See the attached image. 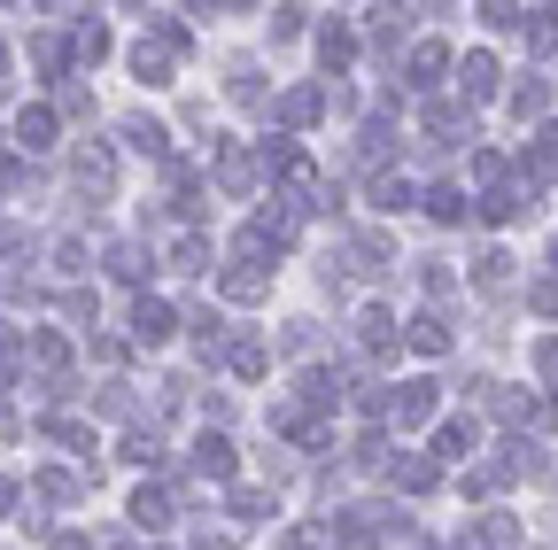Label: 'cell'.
I'll return each instance as SVG.
<instances>
[{
    "mask_svg": "<svg viewBox=\"0 0 558 550\" xmlns=\"http://www.w3.org/2000/svg\"><path fill=\"white\" fill-rule=\"evenodd\" d=\"M86 489H94V473H39V497L47 504H78Z\"/></svg>",
    "mask_w": 558,
    "mask_h": 550,
    "instance_id": "obj_29",
    "label": "cell"
},
{
    "mask_svg": "<svg viewBox=\"0 0 558 550\" xmlns=\"http://www.w3.org/2000/svg\"><path fill=\"white\" fill-rule=\"evenodd\" d=\"M179 54H186V24H179V16H148V39L132 47V71H140V86H171Z\"/></svg>",
    "mask_w": 558,
    "mask_h": 550,
    "instance_id": "obj_1",
    "label": "cell"
},
{
    "mask_svg": "<svg viewBox=\"0 0 558 550\" xmlns=\"http://www.w3.org/2000/svg\"><path fill=\"white\" fill-rule=\"evenodd\" d=\"M442 71H450V47H442V39H418V47H411V86H418V94H435Z\"/></svg>",
    "mask_w": 558,
    "mask_h": 550,
    "instance_id": "obj_16",
    "label": "cell"
},
{
    "mask_svg": "<svg viewBox=\"0 0 558 550\" xmlns=\"http://www.w3.org/2000/svg\"><path fill=\"white\" fill-rule=\"evenodd\" d=\"M218 288H226L233 303H264V295H271V271H264V264H241V256H233Z\"/></svg>",
    "mask_w": 558,
    "mask_h": 550,
    "instance_id": "obj_15",
    "label": "cell"
},
{
    "mask_svg": "<svg viewBox=\"0 0 558 550\" xmlns=\"http://www.w3.org/2000/svg\"><path fill=\"white\" fill-rule=\"evenodd\" d=\"M326 527H333L341 550H373V542L403 535V512H396V504H349V512H333Z\"/></svg>",
    "mask_w": 558,
    "mask_h": 550,
    "instance_id": "obj_2",
    "label": "cell"
},
{
    "mask_svg": "<svg viewBox=\"0 0 558 550\" xmlns=\"http://www.w3.org/2000/svg\"><path fill=\"white\" fill-rule=\"evenodd\" d=\"M418 280H427V295H435V303H442V295H450V288H458V271H450V264H427V271H418Z\"/></svg>",
    "mask_w": 558,
    "mask_h": 550,
    "instance_id": "obj_45",
    "label": "cell"
},
{
    "mask_svg": "<svg viewBox=\"0 0 558 550\" xmlns=\"http://www.w3.org/2000/svg\"><path fill=\"white\" fill-rule=\"evenodd\" d=\"M481 24H488V32H520V39H527L535 9H505V0H488V9H481Z\"/></svg>",
    "mask_w": 558,
    "mask_h": 550,
    "instance_id": "obj_35",
    "label": "cell"
},
{
    "mask_svg": "<svg viewBox=\"0 0 558 550\" xmlns=\"http://www.w3.org/2000/svg\"><path fill=\"white\" fill-rule=\"evenodd\" d=\"M124 333H132V350H163V341L179 333V318H171V303H156V295H132Z\"/></svg>",
    "mask_w": 558,
    "mask_h": 550,
    "instance_id": "obj_6",
    "label": "cell"
},
{
    "mask_svg": "<svg viewBox=\"0 0 558 550\" xmlns=\"http://www.w3.org/2000/svg\"><path fill=\"white\" fill-rule=\"evenodd\" d=\"M497 78H505V71H497V54H481V47L458 62V86H465V101H488V94H497Z\"/></svg>",
    "mask_w": 558,
    "mask_h": 550,
    "instance_id": "obj_19",
    "label": "cell"
},
{
    "mask_svg": "<svg viewBox=\"0 0 558 550\" xmlns=\"http://www.w3.org/2000/svg\"><path fill=\"white\" fill-rule=\"evenodd\" d=\"M341 271H349V280H388V271H396V241L388 233H349L341 241Z\"/></svg>",
    "mask_w": 558,
    "mask_h": 550,
    "instance_id": "obj_5",
    "label": "cell"
},
{
    "mask_svg": "<svg viewBox=\"0 0 558 550\" xmlns=\"http://www.w3.org/2000/svg\"><path fill=\"white\" fill-rule=\"evenodd\" d=\"M194 480H233V442L226 435H202L194 442Z\"/></svg>",
    "mask_w": 558,
    "mask_h": 550,
    "instance_id": "obj_20",
    "label": "cell"
},
{
    "mask_svg": "<svg viewBox=\"0 0 558 550\" xmlns=\"http://www.w3.org/2000/svg\"><path fill=\"white\" fill-rule=\"evenodd\" d=\"M101 54H109V32H101V24H78V32H70V62H86V71H94Z\"/></svg>",
    "mask_w": 558,
    "mask_h": 550,
    "instance_id": "obj_33",
    "label": "cell"
},
{
    "mask_svg": "<svg viewBox=\"0 0 558 550\" xmlns=\"http://www.w3.org/2000/svg\"><path fill=\"white\" fill-rule=\"evenodd\" d=\"M473 140V117L450 101H427V148H465Z\"/></svg>",
    "mask_w": 558,
    "mask_h": 550,
    "instance_id": "obj_12",
    "label": "cell"
},
{
    "mask_svg": "<svg viewBox=\"0 0 558 550\" xmlns=\"http://www.w3.org/2000/svg\"><path fill=\"white\" fill-rule=\"evenodd\" d=\"M388 473H396V489H411V497H427V489H435V480H442V465H435L427 450H403V457H396Z\"/></svg>",
    "mask_w": 558,
    "mask_h": 550,
    "instance_id": "obj_18",
    "label": "cell"
},
{
    "mask_svg": "<svg viewBox=\"0 0 558 550\" xmlns=\"http://www.w3.org/2000/svg\"><path fill=\"white\" fill-rule=\"evenodd\" d=\"M527 303H535L543 318H558V280H535V288H527Z\"/></svg>",
    "mask_w": 558,
    "mask_h": 550,
    "instance_id": "obj_47",
    "label": "cell"
},
{
    "mask_svg": "<svg viewBox=\"0 0 558 550\" xmlns=\"http://www.w3.org/2000/svg\"><path fill=\"white\" fill-rule=\"evenodd\" d=\"M62 318H70V326H94V288H70V295H62Z\"/></svg>",
    "mask_w": 558,
    "mask_h": 550,
    "instance_id": "obj_40",
    "label": "cell"
},
{
    "mask_svg": "<svg viewBox=\"0 0 558 550\" xmlns=\"http://www.w3.org/2000/svg\"><path fill=\"white\" fill-rule=\"evenodd\" d=\"M357 341H365V350L380 357V350H396V341H403V326H396V310H365L357 318Z\"/></svg>",
    "mask_w": 558,
    "mask_h": 550,
    "instance_id": "obj_27",
    "label": "cell"
},
{
    "mask_svg": "<svg viewBox=\"0 0 558 550\" xmlns=\"http://www.w3.org/2000/svg\"><path fill=\"white\" fill-rule=\"evenodd\" d=\"M124 512H132V527H140V535H163V527L179 520L171 489H132V504H124Z\"/></svg>",
    "mask_w": 558,
    "mask_h": 550,
    "instance_id": "obj_13",
    "label": "cell"
},
{
    "mask_svg": "<svg viewBox=\"0 0 558 550\" xmlns=\"http://www.w3.org/2000/svg\"><path fill=\"white\" fill-rule=\"evenodd\" d=\"M303 32V9H271V39H295Z\"/></svg>",
    "mask_w": 558,
    "mask_h": 550,
    "instance_id": "obj_48",
    "label": "cell"
},
{
    "mask_svg": "<svg viewBox=\"0 0 558 550\" xmlns=\"http://www.w3.org/2000/svg\"><path fill=\"white\" fill-rule=\"evenodd\" d=\"M373 210H388V218L411 210V179H403V171H380V179H373Z\"/></svg>",
    "mask_w": 558,
    "mask_h": 550,
    "instance_id": "obj_31",
    "label": "cell"
},
{
    "mask_svg": "<svg viewBox=\"0 0 558 550\" xmlns=\"http://www.w3.org/2000/svg\"><path fill=\"white\" fill-rule=\"evenodd\" d=\"M435 403H442L435 380H403V395L388 403V419H396V427H427V419H435Z\"/></svg>",
    "mask_w": 558,
    "mask_h": 550,
    "instance_id": "obj_11",
    "label": "cell"
},
{
    "mask_svg": "<svg viewBox=\"0 0 558 550\" xmlns=\"http://www.w3.org/2000/svg\"><path fill=\"white\" fill-rule=\"evenodd\" d=\"M24 350H32V365H39V372L54 380V395H62V388H70V380H62V372H70V341H62L54 326H39V333H24Z\"/></svg>",
    "mask_w": 558,
    "mask_h": 550,
    "instance_id": "obj_10",
    "label": "cell"
},
{
    "mask_svg": "<svg viewBox=\"0 0 558 550\" xmlns=\"http://www.w3.org/2000/svg\"><path fill=\"white\" fill-rule=\"evenodd\" d=\"M209 179H218V194H256V179H264V156L256 148H241V140H218V156H209Z\"/></svg>",
    "mask_w": 558,
    "mask_h": 550,
    "instance_id": "obj_4",
    "label": "cell"
},
{
    "mask_svg": "<svg viewBox=\"0 0 558 550\" xmlns=\"http://www.w3.org/2000/svg\"><path fill=\"white\" fill-rule=\"evenodd\" d=\"M527 210H535V186H527L520 171H512L505 186H488V194H481V218H488V225H512V218H527Z\"/></svg>",
    "mask_w": 558,
    "mask_h": 550,
    "instance_id": "obj_7",
    "label": "cell"
},
{
    "mask_svg": "<svg viewBox=\"0 0 558 550\" xmlns=\"http://www.w3.org/2000/svg\"><path fill=\"white\" fill-rule=\"evenodd\" d=\"M32 71H47V78H62V71H70V47H62L54 32H39V39H32Z\"/></svg>",
    "mask_w": 558,
    "mask_h": 550,
    "instance_id": "obj_34",
    "label": "cell"
},
{
    "mask_svg": "<svg viewBox=\"0 0 558 550\" xmlns=\"http://www.w3.org/2000/svg\"><path fill=\"white\" fill-rule=\"evenodd\" d=\"M117 457H124V465H163V435H156V427H132Z\"/></svg>",
    "mask_w": 558,
    "mask_h": 550,
    "instance_id": "obj_32",
    "label": "cell"
},
{
    "mask_svg": "<svg viewBox=\"0 0 558 550\" xmlns=\"http://www.w3.org/2000/svg\"><path fill=\"white\" fill-rule=\"evenodd\" d=\"M403 341H411L418 357H450V350H458V333H450V318H442V310H418V318H403Z\"/></svg>",
    "mask_w": 558,
    "mask_h": 550,
    "instance_id": "obj_9",
    "label": "cell"
},
{
    "mask_svg": "<svg viewBox=\"0 0 558 550\" xmlns=\"http://www.w3.org/2000/svg\"><path fill=\"white\" fill-rule=\"evenodd\" d=\"M54 550H94V542L86 535H54Z\"/></svg>",
    "mask_w": 558,
    "mask_h": 550,
    "instance_id": "obj_51",
    "label": "cell"
},
{
    "mask_svg": "<svg viewBox=\"0 0 558 550\" xmlns=\"http://www.w3.org/2000/svg\"><path fill=\"white\" fill-rule=\"evenodd\" d=\"M535 156H550V163H558V124H543V132H535Z\"/></svg>",
    "mask_w": 558,
    "mask_h": 550,
    "instance_id": "obj_50",
    "label": "cell"
},
{
    "mask_svg": "<svg viewBox=\"0 0 558 550\" xmlns=\"http://www.w3.org/2000/svg\"><path fill=\"white\" fill-rule=\"evenodd\" d=\"M357 148H365V156H388V148H396V124H388V117H373V124L357 132Z\"/></svg>",
    "mask_w": 558,
    "mask_h": 550,
    "instance_id": "obj_38",
    "label": "cell"
},
{
    "mask_svg": "<svg viewBox=\"0 0 558 550\" xmlns=\"http://www.w3.org/2000/svg\"><path fill=\"white\" fill-rule=\"evenodd\" d=\"M163 264H171V271H209V241H202L194 225H179L171 248H163Z\"/></svg>",
    "mask_w": 558,
    "mask_h": 550,
    "instance_id": "obj_23",
    "label": "cell"
},
{
    "mask_svg": "<svg viewBox=\"0 0 558 550\" xmlns=\"http://www.w3.org/2000/svg\"><path fill=\"white\" fill-rule=\"evenodd\" d=\"M226 365H233L241 380H264V372H271V350H264V341H256V333H241V341H233V350H226Z\"/></svg>",
    "mask_w": 558,
    "mask_h": 550,
    "instance_id": "obj_28",
    "label": "cell"
},
{
    "mask_svg": "<svg viewBox=\"0 0 558 550\" xmlns=\"http://www.w3.org/2000/svg\"><path fill=\"white\" fill-rule=\"evenodd\" d=\"M264 512H271L264 489H233V520H264Z\"/></svg>",
    "mask_w": 558,
    "mask_h": 550,
    "instance_id": "obj_42",
    "label": "cell"
},
{
    "mask_svg": "<svg viewBox=\"0 0 558 550\" xmlns=\"http://www.w3.org/2000/svg\"><path fill=\"white\" fill-rule=\"evenodd\" d=\"M233 101L256 109V101H264V78H256V71H233Z\"/></svg>",
    "mask_w": 558,
    "mask_h": 550,
    "instance_id": "obj_44",
    "label": "cell"
},
{
    "mask_svg": "<svg viewBox=\"0 0 558 550\" xmlns=\"http://www.w3.org/2000/svg\"><path fill=\"white\" fill-rule=\"evenodd\" d=\"M16 140H24V156H47V148H54V109H47V101H32V109L16 117Z\"/></svg>",
    "mask_w": 558,
    "mask_h": 550,
    "instance_id": "obj_21",
    "label": "cell"
},
{
    "mask_svg": "<svg viewBox=\"0 0 558 550\" xmlns=\"http://www.w3.org/2000/svg\"><path fill=\"white\" fill-rule=\"evenodd\" d=\"M473 288H481L488 303H505V295H512V256H497V248H488V256L473 264Z\"/></svg>",
    "mask_w": 558,
    "mask_h": 550,
    "instance_id": "obj_25",
    "label": "cell"
},
{
    "mask_svg": "<svg viewBox=\"0 0 558 550\" xmlns=\"http://www.w3.org/2000/svg\"><path fill=\"white\" fill-rule=\"evenodd\" d=\"M101 411H109V419H132V388L109 380V388H101Z\"/></svg>",
    "mask_w": 558,
    "mask_h": 550,
    "instance_id": "obj_43",
    "label": "cell"
},
{
    "mask_svg": "<svg viewBox=\"0 0 558 550\" xmlns=\"http://www.w3.org/2000/svg\"><path fill=\"white\" fill-rule=\"evenodd\" d=\"M318 62H326V78H341L349 62H357V32H349V24H318Z\"/></svg>",
    "mask_w": 558,
    "mask_h": 550,
    "instance_id": "obj_14",
    "label": "cell"
},
{
    "mask_svg": "<svg viewBox=\"0 0 558 550\" xmlns=\"http://www.w3.org/2000/svg\"><path fill=\"white\" fill-rule=\"evenodd\" d=\"M326 101H333V86H288L279 94V132H311L326 117Z\"/></svg>",
    "mask_w": 558,
    "mask_h": 550,
    "instance_id": "obj_8",
    "label": "cell"
},
{
    "mask_svg": "<svg viewBox=\"0 0 558 550\" xmlns=\"http://www.w3.org/2000/svg\"><path fill=\"white\" fill-rule=\"evenodd\" d=\"M473 435H481L473 419H442V427H435V465H458V457H473Z\"/></svg>",
    "mask_w": 558,
    "mask_h": 550,
    "instance_id": "obj_24",
    "label": "cell"
},
{
    "mask_svg": "<svg viewBox=\"0 0 558 550\" xmlns=\"http://www.w3.org/2000/svg\"><path fill=\"white\" fill-rule=\"evenodd\" d=\"M543 264H550V280H558V241H550V256H543Z\"/></svg>",
    "mask_w": 558,
    "mask_h": 550,
    "instance_id": "obj_52",
    "label": "cell"
},
{
    "mask_svg": "<svg viewBox=\"0 0 558 550\" xmlns=\"http://www.w3.org/2000/svg\"><path fill=\"white\" fill-rule=\"evenodd\" d=\"M24 357H32V350H24V341H16V333H0V388H9V380L24 372Z\"/></svg>",
    "mask_w": 558,
    "mask_h": 550,
    "instance_id": "obj_39",
    "label": "cell"
},
{
    "mask_svg": "<svg viewBox=\"0 0 558 550\" xmlns=\"http://www.w3.org/2000/svg\"><path fill=\"white\" fill-rule=\"evenodd\" d=\"M0 520H24V489H16L9 473H0Z\"/></svg>",
    "mask_w": 558,
    "mask_h": 550,
    "instance_id": "obj_46",
    "label": "cell"
},
{
    "mask_svg": "<svg viewBox=\"0 0 558 550\" xmlns=\"http://www.w3.org/2000/svg\"><path fill=\"white\" fill-rule=\"evenodd\" d=\"M124 140L148 156V163H179V156H171V132H163L156 117H124Z\"/></svg>",
    "mask_w": 558,
    "mask_h": 550,
    "instance_id": "obj_17",
    "label": "cell"
},
{
    "mask_svg": "<svg viewBox=\"0 0 558 550\" xmlns=\"http://www.w3.org/2000/svg\"><path fill=\"white\" fill-rule=\"evenodd\" d=\"M427 218H435V225H465V218H473V210H465V186H458V179L427 186Z\"/></svg>",
    "mask_w": 558,
    "mask_h": 550,
    "instance_id": "obj_26",
    "label": "cell"
},
{
    "mask_svg": "<svg viewBox=\"0 0 558 550\" xmlns=\"http://www.w3.org/2000/svg\"><path fill=\"white\" fill-rule=\"evenodd\" d=\"M47 435H54V442H62V450H94V435H86V427H78V419H47Z\"/></svg>",
    "mask_w": 558,
    "mask_h": 550,
    "instance_id": "obj_41",
    "label": "cell"
},
{
    "mask_svg": "<svg viewBox=\"0 0 558 550\" xmlns=\"http://www.w3.org/2000/svg\"><path fill=\"white\" fill-rule=\"evenodd\" d=\"M279 550H341V542H333V527L318 520V527H288V535H279Z\"/></svg>",
    "mask_w": 558,
    "mask_h": 550,
    "instance_id": "obj_36",
    "label": "cell"
},
{
    "mask_svg": "<svg viewBox=\"0 0 558 550\" xmlns=\"http://www.w3.org/2000/svg\"><path fill=\"white\" fill-rule=\"evenodd\" d=\"M109 271H117L124 288H140V280H148V248H140V241H117V248H109Z\"/></svg>",
    "mask_w": 558,
    "mask_h": 550,
    "instance_id": "obj_30",
    "label": "cell"
},
{
    "mask_svg": "<svg viewBox=\"0 0 558 550\" xmlns=\"http://www.w3.org/2000/svg\"><path fill=\"white\" fill-rule=\"evenodd\" d=\"M543 109H550V86L543 78H520L512 86V117H543Z\"/></svg>",
    "mask_w": 558,
    "mask_h": 550,
    "instance_id": "obj_37",
    "label": "cell"
},
{
    "mask_svg": "<svg viewBox=\"0 0 558 550\" xmlns=\"http://www.w3.org/2000/svg\"><path fill=\"white\" fill-rule=\"evenodd\" d=\"M70 186L86 194V210H101V201L117 194V156H109L101 140H86L78 156H70Z\"/></svg>",
    "mask_w": 558,
    "mask_h": 550,
    "instance_id": "obj_3",
    "label": "cell"
},
{
    "mask_svg": "<svg viewBox=\"0 0 558 550\" xmlns=\"http://www.w3.org/2000/svg\"><path fill=\"white\" fill-rule=\"evenodd\" d=\"M505 480H512V457L497 450V457H481V465L465 473V497H473V504H488V497H497V489H505Z\"/></svg>",
    "mask_w": 558,
    "mask_h": 550,
    "instance_id": "obj_22",
    "label": "cell"
},
{
    "mask_svg": "<svg viewBox=\"0 0 558 550\" xmlns=\"http://www.w3.org/2000/svg\"><path fill=\"white\" fill-rule=\"evenodd\" d=\"M535 372H543V380H558V341H535Z\"/></svg>",
    "mask_w": 558,
    "mask_h": 550,
    "instance_id": "obj_49",
    "label": "cell"
}]
</instances>
